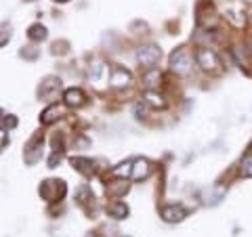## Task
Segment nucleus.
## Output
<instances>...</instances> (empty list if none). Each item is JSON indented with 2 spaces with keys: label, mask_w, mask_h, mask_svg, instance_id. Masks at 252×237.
<instances>
[{
  "label": "nucleus",
  "mask_w": 252,
  "mask_h": 237,
  "mask_svg": "<svg viewBox=\"0 0 252 237\" xmlns=\"http://www.w3.org/2000/svg\"><path fill=\"white\" fill-rule=\"evenodd\" d=\"M76 200H78V204H80V206H84V204H89V202H94V195H93V191L89 187H80L78 189V193H76Z\"/></svg>",
  "instance_id": "4be33fe9"
},
{
  "label": "nucleus",
  "mask_w": 252,
  "mask_h": 237,
  "mask_svg": "<svg viewBox=\"0 0 252 237\" xmlns=\"http://www.w3.org/2000/svg\"><path fill=\"white\" fill-rule=\"evenodd\" d=\"M160 82H162V74H160V69H145V74H143V84H145V89L147 90H158L160 89Z\"/></svg>",
  "instance_id": "dca6fc26"
},
{
  "label": "nucleus",
  "mask_w": 252,
  "mask_h": 237,
  "mask_svg": "<svg viewBox=\"0 0 252 237\" xmlns=\"http://www.w3.org/2000/svg\"><path fill=\"white\" fill-rule=\"evenodd\" d=\"M143 101H145V105L154 107V109H166V107H168L166 97H164V94H160L158 90H145Z\"/></svg>",
  "instance_id": "2eb2a0df"
},
{
  "label": "nucleus",
  "mask_w": 252,
  "mask_h": 237,
  "mask_svg": "<svg viewBox=\"0 0 252 237\" xmlns=\"http://www.w3.org/2000/svg\"><path fill=\"white\" fill-rule=\"evenodd\" d=\"M28 2H34V0H28Z\"/></svg>",
  "instance_id": "c85d7f7f"
},
{
  "label": "nucleus",
  "mask_w": 252,
  "mask_h": 237,
  "mask_svg": "<svg viewBox=\"0 0 252 237\" xmlns=\"http://www.w3.org/2000/svg\"><path fill=\"white\" fill-rule=\"evenodd\" d=\"M195 63H198V67L202 69V72H206V74H219L220 69H223V63H220V57L215 53V51H210V49H198L195 51Z\"/></svg>",
  "instance_id": "7ed1b4c3"
},
{
  "label": "nucleus",
  "mask_w": 252,
  "mask_h": 237,
  "mask_svg": "<svg viewBox=\"0 0 252 237\" xmlns=\"http://www.w3.org/2000/svg\"><path fill=\"white\" fill-rule=\"evenodd\" d=\"M149 175H152V164H149V160H145V157L132 160V175H130L132 180H145Z\"/></svg>",
  "instance_id": "f8f14e48"
},
{
  "label": "nucleus",
  "mask_w": 252,
  "mask_h": 237,
  "mask_svg": "<svg viewBox=\"0 0 252 237\" xmlns=\"http://www.w3.org/2000/svg\"><path fill=\"white\" fill-rule=\"evenodd\" d=\"M103 74H105V65L103 63H94V65L91 67V74H89V78L91 80L97 84V82H101V78H103Z\"/></svg>",
  "instance_id": "5701e85b"
},
{
  "label": "nucleus",
  "mask_w": 252,
  "mask_h": 237,
  "mask_svg": "<svg viewBox=\"0 0 252 237\" xmlns=\"http://www.w3.org/2000/svg\"><path fill=\"white\" fill-rule=\"evenodd\" d=\"M72 166H74V170H78L82 177H93L94 172H97V168H94V162L91 160V157L76 155V157H72Z\"/></svg>",
  "instance_id": "ddd939ff"
},
{
  "label": "nucleus",
  "mask_w": 252,
  "mask_h": 237,
  "mask_svg": "<svg viewBox=\"0 0 252 237\" xmlns=\"http://www.w3.org/2000/svg\"><path fill=\"white\" fill-rule=\"evenodd\" d=\"M61 90V78L59 76H46L40 82V89H38V97L40 99H51Z\"/></svg>",
  "instance_id": "1a4fd4ad"
},
{
  "label": "nucleus",
  "mask_w": 252,
  "mask_h": 237,
  "mask_svg": "<svg viewBox=\"0 0 252 237\" xmlns=\"http://www.w3.org/2000/svg\"><path fill=\"white\" fill-rule=\"evenodd\" d=\"M130 191V185L126 178H120V177H114V180H109L107 187H105V193L109 197H114V200H118V197H122Z\"/></svg>",
  "instance_id": "9d476101"
},
{
  "label": "nucleus",
  "mask_w": 252,
  "mask_h": 237,
  "mask_svg": "<svg viewBox=\"0 0 252 237\" xmlns=\"http://www.w3.org/2000/svg\"><path fill=\"white\" fill-rule=\"evenodd\" d=\"M38 193H40V197L44 202L57 204L65 197L67 185H65V180H61V178H46L40 183V187H38Z\"/></svg>",
  "instance_id": "f257e3e1"
},
{
  "label": "nucleus",
  "mask_w": 252,
  "mask_h": 237,
  "mask_svg": "<svg viewBox=\"0 0 252 237\" xmlns=\"http://www.w3.org/2000/svg\"><path fill=\"white\" fill-rule=\"evenodd\" d=\"M193 69V59L191 53H189L185 46H179V49L172 51L170 55V72L177 76H189Z\"/></svg>",
  "instance_id": "f03ea898"
},
{
  "label": "nucleus",
  "mask_w": 252,
  "mask_h": 237,
  "mask_svg": "<svg viewBox=\"0 0 252 237\" xmlns=\"http://www.w3.org/2000/svg\"><path fill=\"white\" fill-rule=\"evenodd\" d=\"M107 80H109V86H112V89H128L132 84V76H130L128 69L114 65L107 72Z\"/></svg>",
  "instance_id": "0eeeda50"
},
{
  "label": "nucleus",
  "mask_w": 252,
  "mask_h": 237,
  "mask_svg": "<svg viewBox=\"0 0 252 237\" xmlns=\"http://www.w3.org/2000/svg\"><path fill=\"white\" fill-rule=\"evenodd\" d=\"M195 23L200 28H210L217 26V6L210 0H200L195 6Z\"/></svg>",
  "instance_id": "20e7f679"
},
{
  "label": "nucleus",
  "mask_w": 252,
  "mask_h": 237,
  "mask_svg": "<svg viewBox=\"0 0 252 237\" xmlns=\"http://www.w3.org/2000/svg\"><path fill=\"white\" fill-rule=\"evenodd\" d=\"M61 157H63V139L57 134V137L53 139V153L49 157V166H51V168H55L57 162H61Z\"/></svg>",
  "instance_id": "aec40b11"
},
{
  "label": "nucleus",
  "mask_w": 252,
  "mask_h": 237,
  "mask_svg": "<svg viewBox=\"0 0 252 237\" xmlns=\"http://www.w3.org/2000/svg\"><path fill=\"white\" fill-rule=\"evenodd\" d=\"M63 105H59V103H53V105H49L44 109V112L40 114V124H44V126H51V124H55L59 120V118L63 116Z\"/></svg>",
  "instance_id": "4468645a"
},
{
  "label": "nucleus",
  "mask_w": 252,
  "mask_h": 237,
  "mask_svg": "<svg viewBox=\"0 0 252 237\" xmlns=\"http://www.w3.org/2000/svg\"><path fill=\"white\" fill-rule=\"evenodd\" d=\"M107 214L114 220H124L126 216H128V206H126L124 202H112L107 206Z\"/></svg>",
  "instance_id": "f3484780"
},
{
  "label": "nucleus",
  "mask_w": 252,
  "mask_h": 237,
  "mask_svg": "<svg viewBox=\"0 0 252 237\" xmlns=\"http://www.w3.org/2000/svg\"><path fill=\"white\" fill-rule=\"evenodd\" d=\"M42 147H44V134H34L23 147V162L28 166L38 164L42 157Z\"/></svg>",
  "instance_id": "39448f33"
},
{
  "label": "nucleus",
  "mask_w": 252,
  "mask_h": 237,
  "mask_svg": "<svg viewBox=\"0 0 252 237\" xmlns=\"http://www.w3.org/2000/svg\"><path fill=\"white\" fill-rule=\"evenodd\" d=\"M63 103L67 107H82L86 103V94L82 89H65L63 90Z\"/></svg>",
  "instance_id": "9b49d317"
},
{
  "label": "nucleus",
  "mask_w": 252,
  "mask_h": 237,
  "mask_svg": "<svg viewBox=\"0 0 252 237\" xmlns=\"http://www.w3.org/2000/svg\"><path fill=\"white\" fill-rule=\"evenodd\" d=\"M53 2H57V4H65V2H69V0H53Z\"/></svg>",
  "instance_id": "a878e982"
},
{
  "label": "nucleus",
  "mask_w": 252,
  "mask_h": 237,
  "mask_svg": "<svg viewBox=\"0 0 252 237\" xmlns=\"http://www.w3.org/2000/svg\"><path fill=\"white\" fill-rule=\"evenodd\" d=\"M187 208L181 206V204H166V206L160 208V216L166 220V223H181V220L187 218Z\"/></svg>",
  "instance_id": "6e6552de"
},
{
  "label": "nucleus",
  "mask_w": 252,
  "mask_h": 237,
  "mask_svg": "<svg viewBox=\"0 0 252 237\" xmlns=\"http://www.w3.org/2000/svg\"><path fill=\"white\" fill-rule=\"evenodd\" d=\"M248 19H250V23H252V9H250V13H248Z\"/></svg>",
  "instance_id": "bb28decb"
},
{
  "label": "nucleus",
  "mask_w": 252,
  "mask_h": 237,
  "mask_svg": "<svg viewBox=\"0 0 252 237\" xmlns=\"http://www.w3.org/2000/svg\"><path fill=\"white\" fill-rule=\"evenodd\" d=\"M17 124H19L17 116H13V114H4V116H2V130H11V128H15Z\"/></svg>",
  "instance_id": "b1692460"
},
{
  "label": "nucleus",
  "mask_w": 252,
  "mask_h": 237,
  "mask_svg": "<svg viewBox=\"0 0 252 237\" xmlns=\"http://www.w3.org/2000/svg\"><path fill=\"white\" fill-rule=\"evenodd\" d=\"M132 175V162L126 160V162H120L116 166V168H112V177H120V178H126Z\"/></svg>",
  "instance_id": "412c9836"
},
{
  "label": "nucleus",
  "mask_w": 252,
  "mask_h": 237,
  "mask_svg": "<svg viewBox=\"0 0 252 237\" xmlns=\"http://www.w3.org/2000/svg\"><path fill=\"white\" fill-rule=\"evenodd\" d=\"M46 34H49V30H46L42 23H32L28 28V38L32 42H42L46 40Z\"/></svg>",
  "instance_id": "a211bd4d"
},
{
  "label": "nucleus",
  "mask_w": 252,
  "mask_h": 237,
  "mask_svg": "<svg viewBox=\"0 0 252 237\" xmlns=\"http://www.w3.org/2000/svg\"><path fill=\"white\" fill-rule=\"evenodd\" d=\"M246 2H248V4H252V0H246Z\"/></svg>",
  "instance_id": "cd10ccee"
},
{
  "label": "nucleus",
  "mask_w": 252,
  "mask_h": 237,
  "mask_svg": "<svg viewBox=\"0 0 252 237\" xmlns=\"http://www.w3.org/2000/svg\"><path fill=\"white\" fill-rule=\"evenodd\" d=\"M11 26L6 21H2V40H0V46H6V42L11 40Z\"/></svg>",
  "instance_id": "393cba45"
},
{
  "label": "nucleus",
  "mask_w": 252,
  "mask_h": 237,
  "mask_svg": "<svg viewBox=\"0 0 252 237\" xmlns=\"http://www.w3.org/2000/svg\"><path fill=\"white\" fill-rule=\"evenodd\" d=\"M240 172H242L244 178H250L252 177V143L248 145L246 153H244L242 160H240Z\"/></svg>",
  "instance_id": "6ab92c4d"
},
{
  "label": "nucleus",
  "mask_w": 252,
  "mask_h": 237,
  "mask_svg": "<svg viewBox=\"0 0 252 237\" xmlns=\"http://www.w3.org/2000/svg\"><path fill=\"white\" fill-rule=\"evenodd\" d=\"M160 59H162V51L158 49L156 44L139 46V51H137V61H139L141 67L152 69V67H156L158 63H160Z\"/></svg>",
  "instance_id": "423d86ee"
}]
</instances>
